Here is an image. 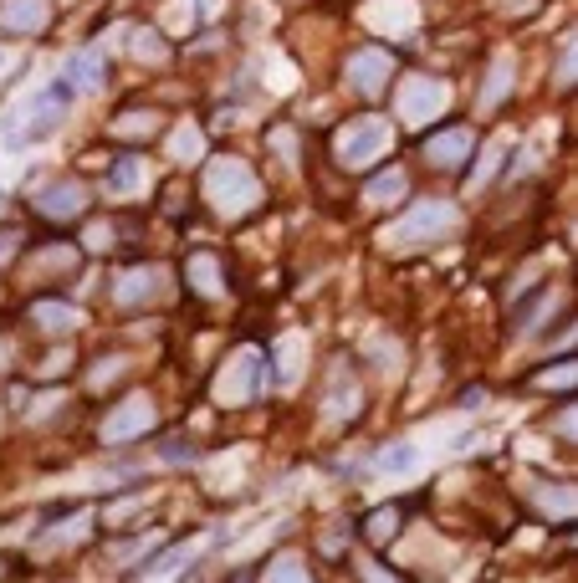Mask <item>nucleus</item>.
I'll list each match as a JSON object with an SVG mask.
<instances>
[{
	"label": "nucleus",
	"instance_id": "nucleus-1",
	"mask_svg": "<svg viewBox=\"0 0 578 583\" xmlns=\"http://www.w3.org/2000/svg\"><path fill=\"white\" fill-rule=\"evenodd\" d=\"M6 26H41L47 21V0H26V6H0Z\"/></svg>",
	"mask_w": 578,
	"mask_h": 583
}]
</instances>
